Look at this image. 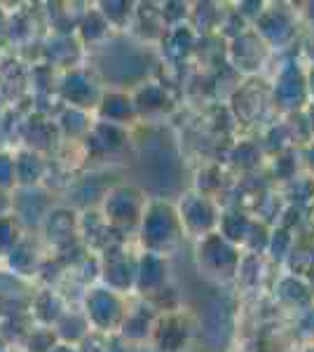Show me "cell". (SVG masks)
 <instances>
[{
  "label": "cell",
  "instance_id": "4",
  "mask_svg": "<svg viewBox=\"0 0 314 352\" xmlns=\"http://www.w3.org/2000/svg\"><path fill=\"white\" fill-rule=\"evenodd\" d=\"M49 352H78L76 345H68V343H61V345H54Z\"/></svg>",
  "mask_w": 314,
  "mask_h": 352
},
{
  "label": "cell",
  "instance_id": "1",
  "mask_svg": "<svg viewBox=\"0 0 314 352\" xmlns=\"http://www.w3.org/2000/svg\"><path fill=\"white\" fill-rule=\"evenodd\" d=\"M141 232H144V244L150 249V254H162L167 247L179 242L183 223L179 219V212H174L167 204H150L141 219Z\"/></svg>",
  "mask_w": 314,
  "mask_h": 352
},
{
  "label": "cell",
  "instance_id": "3",
  "mask_svg": "<svg viewBox=\"0 0 314 352\" xmlns=\"http://www.w3.org/2000/svg\"><path fill=\"white\" fill-rule=\"evenodd\" d=\"M179 219L183 223V230H199L204 237L211 235V228L216 226V212L211 207V202L207 200V195H188L181 202V212ZM199 235V237H202Z\"/></svg>",
  "mask_w": 314,
  "mask_h": 352
},
{
  "label": "cell",
  "instance_id": "2",
  "mask_svg": "<svg viewBox=\"0 0 314 352\" xmlns=\"http://www.w3.org/2000/svg\"><path fill=\"white\" fill-rule=\"evenodd\" d=\"M127 312L122 310L117 292L113 289H94L87 294V322L99 331H111L113 327L122 324Z\"/></svg>",
  "mask_w": 314,
  "mask_h": 352
}]
</instances>
